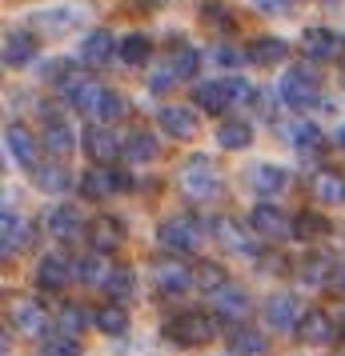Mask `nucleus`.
Masks as SVG:
<instances>
[{
  "mask_svg": "<svg viewBox=\"0 0 345 356\" xmlns=\"http://www.w3.org/2000/svg\"><path fill=\"white\" fill-rule=\"evenodd\" d=\"M249 228H253L261 241H269V244H281V241L293 236V220H289L273 200H257V204H253V212H249Z\"/></svg>",
  "mask_w": 345,
  "mask_h": 356,
  "instance_id": "obj_8",
  "label": "nucleus"
},
{
  "mask_svg": "<svg viewBox=\"0 0 345 356\" xmlns=\"http://www.w3.org/2000/svg\"><path fill=\"white\" fill-rule=\"evenodd\" d=\"M129 172H116V168H100V164H93L84 177H77V188H81L84 200H109V196L116 193H129Z\"/></svg>",
  "mask_w": 345,
  "mask_h": 356,
  "instance_id": "obj_7",
  "label": "nucleus"
},
{
  "mask_svg": "<svg viewBox=\"0 0 345 356\" xmlns=\"http://www.w3.org/2000/svg\"><path fill=\"white\" fill-rule=\"evenodd\" d=\"M213 60H217V65H225V68H237V65H245V60H249V52L233 49V44H221V49L213 52Z\"/></svg>",
  "mask_w": 345,
  "mask_h": 356,
  "instance_id": "obj_46",
  "label": "nucleus"
},
{
  "mask_svg": "<svg viewBox=\"0 0 345 356\" xmlns=\"http://www.w3.org/2000/svg\"><path fill=\"white\" fill-rule=\"evenodd\" d=\"M213 312L221 316V321H237V324H241V321H245V312H249V292L229 280V284L213 296Z\"/></svg>",
  "mask_w": 345,
  "mask_h": 356,
  "instance_id": "obj_25",
  "label": "nucleus"
},
{
  "mask_svg": "<svg viewBox=\"0 0 345 356\" xmlns=\"http://www.w3.org/2000/svg\"><path fill=\"white\" fill-rule=\"evenodd\" d=\"M93 321H97V328L105 332V337H125L132 328L129 321V308H121L116 300H109V305H100L97 312H93Z\"/></svg>",
  "mask_w": 345,
  "mask_h": 356,
  "instance_id": "obj_33",
  "label": "nucleus"
},
{
  "mask_svg": "<svg viewBox=\"0 0 345 356\" xmlns=\"http://www.w3.org/2000/svg\"><path fill=\"white\" fill-rule=\"evenodd\" d=\"M277 97H281L285 108L309 113L313 104L321 100V76H317V68L313 65H289L285 76H281V84H277Z\"/></svg>",
  "mask_w": 345,
  "mask_h": 356,
  "instance_id": "obj_2",
  "label": "nucleus"
},
{
  "mask_svg": "<svg viewBox=\"0 0 345 356\" xmlns=\"http://www.w3.org/2000/svg\"><path fill=\"white\" fill-rule=\"evenodd\" d=\"M342 340H345V321H342Z\"/></svg>",
  "mask_w": 345,
  "mask_h": 356,
  "instance_id": "obj_52",
  "label": "nucleus"
},
{
  "mask_svg": "<svg viewBox=\"0 0 345 356\" xmlns=\"http://www.w3.org/2000/svg\"><path fill=\"white\" fill-rule=\"evenodd\" d=\"M100 92H105V84H97V76H89V72H72V76L61 84L65 104H68V108H77V113H84V116H93Z\"/></svg>",
  "mask_w": 345,
  "mask_h": 356,
  "instance_id": "obj_13",
  "label": "nucleus"
},
{
  "mask_svg": "<svg viewBox=\"0 0 345 356\" xmlns=\"http://www.w3.org/2000/svg\"><path fill=\"white\" fill-rule=\"evenodd\" d=\"M84 241L93 244V252H116L121 244H125V225L116 220V216H93L89 220V236Z\"/></svg>",
  "mask_w": 345,
  "mask_h": 356,
  "instance_id": "obj_17",
  "label": "nucleus"
},
{
  "mask_svg": "<svg viewBox=\"0 0 345 356\" xmlns=\"http://www.w3.org/2000/svg\"><path fill=\"white\" fill-rule=\"evenodd\" d=\"M193 273H197V289H201V292H209V296H217V292L229 284V273H225L217 260H201Z\"/></svg>",
  "mask_w": 345,
  "mask_h": 356,
  "instance_id": "obj_40",
  "label": "nucleus"
},
{
  "mask_svg": "<svg viewBox=\"0 0 345 356\" xmlns=\"http://www.w3.org/2000/svg\"><path fill=\"white\" fill-rule=\"evenodd\" d=\"M265 321L269 328H297L301 321V308H297V296L293 292H273V296H265Z\"/></svg>",
  "mask_w": 345,
  "mask_h": 356,
  "instance_id": "obj_21",
  "label": "nucleus"
},
{
  "mask_svg": "<svg viewBox=\"0 0 345 356\" xmlns=\"http://www.w3.org/2000/svg\"><path fill=\"white\" fill-rule=\"evenodd\" d=\"M253 84L241 81V76H225V81H205L193 84V104H197L205 116H225L237 104V100H253Z\"/></svg>",
  "mask_w": 345,
  "mask_h": 356,
  "instance_id": "obj_1",
  "label": "nucleus"
},
{
  "mask_svg": "<svg viewBox=\"0 0 345 356\" xmlns=\"http://www.w3.org/2000/svg\"><path fill=\"white\" fill-rule=\"evenodd\" d=\"M157 136L148 129H137V132H129L125 136V156H129L132 164H148V161H157Z\"/></svg>",
  "mask_w": 345,
  "mask_h": 356,
  "instance_id": "obj_34",
  "label": "nucleus"
},
{
  "mask_svg": "<svg viewBox=\"0 0 345 356\" xmlns=\"http://www.w3.org/2000/svg\"><path fill=\"white\" fill-rule=\"evenodd\" d=\"M245 52H249V65L269 68V65H281V60L289 56V44H285L281 36H257Z\"/></svg>",
  "mask_w": 345,
  "mask_h": 356,
  "instance_id": "obj_28",
  "label": "nucleus"
},
{
  "mask_svg": "<svg viewBox=\"0 0 345 356\" xmlns=\"http://www.w3.org/2000/svg\"><path fill=\"white\" fill-rule=\"evenodd\" d=\"M45 228H49L52 241H61V244H72V241H81V236H89V225H84V216L72 204H56L49 212Z\"/></svg>",
  "mask_w": 345,
  "mask_h": 356,
  "instance_id": "obj_15",
  "label": "nucleus"
},
{
  "mask_svg": "<svg viewBox=\"0 0 345 356\" xmlns=\"http://www.w3.org/2000/svg\"><path fill=\"white\" fill-rule=\"evenodd\" d=\"M253 4H257L261 13H289L297 0H253Z\"/></svg>",
  "mask_w": 345,
  "mask_h": 356,
  "instance_id": "obj_48",
  "label": "nucleus"
},
{
  "mask_svg": "<svg viewBox=\"0 0 345 356\" xmlns=\"http://www.w3.org/2000/svg\"><path fill=\"white\" fill-rule=\"evenodd\" d=\"M81 152L93 164H100V168H113L116 156H125V140H121L109 124H89V129L81 132Z\"/></svg>",
  "mask_w": 345,
  "mask_h": 356,
  "instance_id": "obj_6",
  "label": "nucleus"
},
{
  "mask_svg": "<svg viewBox=\"0 0 345 356\" xmlns=\"http://www.w3.org/2000/svg\"><path fill=\"white\" fill-rule=\"evenodd\" d=\"M89 324H97V321H93V312H89L84 305H77V300H68V305L56 308V328H61V337L81 340V332L89 328Z\"/></svg>",
  "mask_w": 345,
  "mask_h": 356,
  "instance_id": "obj_31",
  "label": "nucleus"
},
{
  "mask_svg": "<svg viewBox=\"0 0 345 356\" xmlns=\"http://www.w3.org/2000/svg\"><path fill=\"white\" fill-rule=\"evenodd\" d=\"M293 332H297L301 344H309V348H325V344H333V340L342 337V324H333V316H329L325 308H305Z\"/></svg>",
  "mask_w": 345,
  "mask_h": 356,
  "instance_id": "obj_9",
  "label": "nucleus"
},
{
  "mask_svg": "<svg viewBox=\"0 0 345 356\" xmlns=\"http://www.w3.org/2000/svg\"><path fill=\"white\" fill-rule=\"evenodd\" d=\"M249 145H253V124H249L245 116H229V120L217 124V148L241 152V148H249Z\"/></svg>",
  "mask_w": 345,
  "mask_h": 356,
  "instance_id": "obj_26",
  "label": "nucleus"
},
{
  "mask_svg": "<svg viewBox=\"0 0 345 356\" xmlns=\"http://www.w3.org/2000/svg\"><path fill=\"white\" fill-rule=\"evenodd\" d=\"M317 4H337V0H317Z\"/></svg>",
  "mask_w": 345,
  "mask_h": 356,
  "instance_id": "obj_50",
  "label": "nucleus"
},
{
  "mask_svg": "<svg viewBox=\"0 0 345 356\" xmlns=\"http://www.w3.org/2000/svg\"><path fill=\"white\" fill-rule=\"evenodd\" d=\"M153 284H157V292H164V296H181V292L197 289V273L185 264V260H157L153 264Z\"/></svg>",
  "mask_w": 345,
  "mask_h": 356,
  "instance_id": "obj_10",
  "label": "nucleus"
},
{
  "mask_svg": "<svg viewBox=\"0 0 345 356\" xmlns=\"http://www.w3.org/2000/svg\"><path fill=\"white\" fill-rule=\"evenodd\" d=\"M342 49H345V40L333 33V29H305V33H301V52H305L309 60H333Z\"/></svg>",
  "mask_w": 345,
  "mask_h": 356,
  "instance_id": "obj_19",
  "label": "nucleus"
},
{
  "mask_svg": "<svg viewBox=\"0 0 345 356\" xmlns=\"http://www.w3.org/2000/svg\"><path fill=\"white\" fill-rule=\"evenodd\" d=\"M81 65L84 68H109L113 60H121V40H116L109 29H93V33L81 40Z\"/></svg>",
  "mask_w": 345,
  "mask_h": 356,
  "instance_id": "obj_12",
  "label": "nucleus"
},
{
  "mask_svg": "<svg viewBox=\"0 0 345 356\" xmlns=\"http://www.w3.org/2000/svg\"><path fill=\"white\" fill-rule=\"evenodd\" d=\"M177 188H181L185 200L205 204V200H213L221 193V172H217V164L209 156H189L181 168V177H177Z\"/></svg>",
  "mask_w": 345,
  "mask_h": 356,
  "instance_id": "obj_4",
  "label": "nucleus"
},
{
  "mask_svg": "<svg viewBox=\"0 0 345 356\" xmlns=\"http://www.w3.org/2000/svg\"><path fill=\"white\" fill-rule=\"evenodd\" d=\"M77 276V264H68L65 257H40L36 260V289L40 292H61Z\"/></svg>",
  "mask_w": 345,
  "mask_h": 356,
  "instance_id": "obj_18",
  "label": "nucleus"
},
{
  "mask_svg": "<svg viewBox=\"0 0 345 356\" xmlns=\"http://www.w3.org/2000/svg\"><path fill=\"white\" fill-rule=\"evenodd\" d=\"M173 81H177V76H173V68L164 65V68L153 72V84H148V88H153V92H164V88H173Z\"/></svg>",
  "mask_w": 345,
  "mask_h": 356,
  "instance_id": "obj_47",
  "label": "nucleus"
},
{
  "mask_svg": "<svg viewBox=\"0 0 345 356\" xmlns=\"http://www.w3.org/2000/svg\"><path fill=\"white\" fill-rule=\"evenodd\" d=\"M148 56H153V40L145 33H129L121 40V65L141 68V65H148Z\"/></svg>",
  "mask_w": 345,
  "mask_h": 356,
  "instance_id": "obj_36",
  "label": "nucleus"
},
{
  "mask_svg": "<svg viewBox=\"0 0 345 356\" xmlns=\"http://www.w3.org/2000/svg\"><path fill=\"white\" fill-rule=\"evenodd\" d=\"M129 113V104H125V97L116 92V88H105L97 100V108H93V116H97V124H113V120H121V116Z\"/></svg>",
  "mask_w": 345,
  "mask_h": 356,
  "instance_id": "obj_39",
  "label": "nucleus"
},
{
  "mask_svg": "<svg viewBox=\"0 0 345 356\" xmlns=\"http://www.w3.org/2000/svg\"><path fill=\"white\" fill-rule=\"evenodd\" d=\"M33 29L36 33H45V36H61L72 29V13L68 8H49V13H36L33 17Z\"/></svg>",
  "mask_w": 345,
  "mask_h": 356,
  "instance_id": "obj_41",
  "label": "nucleus"
},
{
  "mask_svg": "<svg viewBox=\"0 0 345 356\" xmlns=\"http://www.w3.org/2000/svg\"><path fill=\"white\" fill-rule=\"evenodd\" d=\"M40 145H45V152H49L52 161H61V156H68V152L77 148V132L68 129L65 120H49V124H45V136H40Z\"/></svg>",
  "mask_w": 345,
  "mask_h": 356,
  "instance_id": "obj_29",
  "label": "nucleus"
},
{
  "mask_svg": "<svg viewBox=\"0 0 345 356\" xmlns=\"http://www.w3.org/2000/svg\"><path fill=\"white\" fill-rule=\"evenodd\" d=\"M164 337L173 340V344H181V348H197V344H209L217 337V324L209 312L185 308V312H177L173 321L164 324Z\"/></svg>",
  "mask_w": 345,
  "mask_h": 356,
  "instance_id": "obj_5",
  "label": "nucleus"
},
{
  "mask_svg": "<svg viewBox=\"0 0 345 356\" xmlns=\"http://www.w3.org/2000/svg\"><path fill=\"white\" fill-rule=\"evenodd\" d=\"M40 356H81V340L77 337H52L40 344Z\"/></svg>",
  "mask_w": 345,
  "mask_h": 356,
  "instance_id": "obj_45",
  "label": "nucleus"
},
{
  "mask_svg": "<svg viewBox=\"0 0 345 356\" xmlns=\"http://www.w3.org/2000/svg\"><path fill=\"white\" fill-rule=\"evenodd\" d=\"M337 140H342V148H345V129H342V136H337Z\"/></svg>",
  "mask_w": 345,
  "mask_h": 356,
  "instance_id": "obj_49",
  "label": "nucleus"
},
{
  "mask_svg": "<svg viewBox=\"0 0 345 356\" xmlns=\"http://www.w3.org/2000/svg\"><path fill=\"white\" fill-rule=\"evenodd\" d=\"M293 148H297V156H321L325 152V132L317 129L313 120H301L293 132Z\"/></svg>",
  "mask_w": 345,
  "mask_h": 356,
  "instance_id": "obj_35",
  "label": "nucleus"
},
{
  "mask_svg": "<svg viewBox=\"0 0 345 356\" xmlns=\"http://www.w3.org/2000/svg\"><path fill=\"white\" fill-rule=\"evenodd\" d=\"M342 289H345V273H342Z\"/></svg>",
  "mask_w": 345,
  "mask_h": 356,
  "instance_id": "obj_53",
  "label": "nucleus"
},
{
  "mask_svg": "<svg viewBox=\"0 0 345 356\" xmlns=\"http://www.w3.org/2000/svg\"><path fill=\"white\" fill-rule=\"evenodd\" d=\"M72 180H77V177H72L61 161H45V164H36V168H33V184L40 188V193L61 196V193L72 188Z\"/></svg>",
  "mask_w": 345,
  "mask_h": 356,
  "instance_id": "obj_24",
  "label": "nucleus"
},
{
  "mask_svg": "<svg viewBox=\"0 0 345 356\" xmlns=\"http://www.w3.org/2000/svg\"><path fill=\"white\" fill-rule=\"evenodd\" d=\"M0 244H4V257H13L17 248H24V232H20V216L13 209H4L0 216Z\"/></svg>",
  "mask_w": 345,
  "mask_h": 356,
  "instance_id": "obj_42",
  "label": "nucleus"
},
{
  "mask_svg": "<svg viewBox=\"0 0 345 356\" xmlns=\"http://www.w3.org/2000/svg\"><path fill=\"white\" fill-rule=\"evenodd\" d=\"M8 316H13V324H17V332L40 340V344L49 340V312L36 305V300H29V296H13V300H8Z\"/></svg>",
  "mask_w": 345,
  "mask_h": 356,
  "instance_id": "obj_11",
  "label": "nucleus"
},
{
  "mask_svg": "<svg viewBox=\"0 0 345 356\" xmlns=\"http://www.w3.org/2000/svg\"><path fill=\"white\" fill-rule=\"evenodd\" d=\"M132 289H137V280H132V268H125V264H121V268H113V273H109V280H105V292L113 296L116 305H121Z\"/></svg>",
  "mask_w": 345,
  "mask_h": 356,
  "instance_id": "obj_43",
  "label": "nucleus"
},
{
  "mask_svg": "<svg viewBox=\"0 0 345 356\" xmlns=\"http://www.w3.org/2000/svg\"><path fill=\"white\" fill-rule=\"evenodd\" d=\"M329 276H333V260L321 257V252H309V257H301V264H297V280L305 289H325Z\"/></svg>",
  "mask_w": 345,
  "mask_h": 356,
  "instance_id": "obj_30",
  "label": "nucleus"
},
{
  "mask_svg": "<svg viewBox=\"0 0 345 356\" xmlns=\"http://www.w3.org/2000/svg\"><path fill=\"white\" fill-rule=\"evenodd\" d=\"M285 184H289V172L281 164H253L249 168V188L261 200H273L277 193H285Z\"/></svg>",
  "mask_w": 345,
  "mask_h": 356,
  "instance_id": "obj_20",
  "label": "nucleus"
},
{
  "mask_svg": "<svg viewBox=\"0 0 345 356\" xmlns=\"http://www.w3.org/2000/svg\"><path fill=\"white\" fill-rule=\"evenodd\" d=\"M36 56V36L29 29H13L4 36V68H24Z\"/></svg>",
  "mask_w": 345,
  "mask_h": 356,
  "instance_id": "obj_23",
  "label": "nucleus"
},
{
  "mask_svg": "<svg viewBox=\"0 0 345 356\" xmlns=\"http://www.w3.org/2000/svg\"><path fill=\"white\" fill-rule=\"evenodd\" d=\"M229 348H233V356H265L269 340H265L257 328H249V324H233L229 328Z\"/></svg>",
  "mask_w": 345,
  "mask_h": 356,
  "instance_id": "obj_32",
  "label": "nucleus"
},
{
  "mask_svg": "<svg viewBox=\"0 0 345 356\" xmlns=\"http://www.w3.org/2000/svg\"><path fill=\"white\" fill-rule=\"evenodd\" d=\"M209 236H213L225 252H241V257H257V244L253 236L245 232V225H237L233 216H213V225H209Z\"/></svg>",
  "mask_w": 345,
  "mask_h": 356,
  "instance_id": "obj_14",
  "label": "nucleus"
},
{
  "mask_svg": "<svg viewBox=\"0 0 345 356\" xmlns=\"http://www.w3.org/2000/svg\"><path fill=\"white\" fill-rule=\"evenodd\" d=\"M313 196L321 204H345V172L342 168H317L313 172Z\"/></svg>",
  "mask_w": 345,
  "mask_h": 356,
  "instance_id": "obj_27",
  "label": "nucleus"
},
{
  "mask_svg": "<svg viewBox=\"0 0 345 356\" xmlns=\"http://www.w3.org/2000/svg\"><path fill=\"white\" fill-rule=\"evenodd\" d=\"M205 232L209 228L197 216H164L157 225V244L164 252H173V257H185V252H197L205 244Z\"/></svg>",
  "mask_w": 345,
  "mask_h": 356,
  "instance_id": "obj_3",
  "label": "nucleus"
},
{
  "mask_svg": "<svg viewBox=\"0 0 345 356\" xmlns=\"http://www.w3.org/2000/svg\"><path fill=\"white\" fill-rule=\"evenodd\" d=\"M157 124H161L164 136H173V140H193L201 129L197 113L189 108V104H164L161 113H157Z\"/></svg>",
  "mask_w": 345,
  "mask_h": 356,
  "instance_id": "obj_16",
  "label": "nucleus"
},
{
  "mask_svg": "<svg viewBox=\"0 0 345 356\" xmlns=\"http://www.w3.org/2000/svg\"><path fill=\"white\" fill-rule=\"evenodd\" d=\"M329 232V220L325 216H313V212H301L293 220V236H301V241H309V236H325Z\"/></svg>",
  "mask_w": 345,
  "mask_h": 356,
  "instance_id": "obj_44",
  "label": "nucleus"
},
{
  "mask_svg": "<svg viewBox=\"0 0 345 356\" xmlns=\"http://www.w3.org/2000/svg\"><path fill=\"white\" fill-rule=\"evenodd\" d=\"M169 68H173V76H177V81H197V72H201V52L189 49V44H181V49L169 56Z\"/></svg>",
  "mask_w": 345,
  "mask_h": 356,
  "instance_id": "obj_38",
  "label": "nucleus"
},
{
  "mask_svg": "<svg viewBox=\"0 0 345 356\" xmlns=\"http://www.w3.org/2000/svg\"><path fill=\"white\" fill-rule=\"evenodd\" d=\"M109 273H113V264L100 257V252H93V257H81V260H77V280H81V284H100V289H105Z\"/></svg>",
  "mask_w": 345,
  "mask_h": 356,
  "instance_id": "obj_37",
  "label": "nucleus"
},
{
  "mask_svg": "<svg viewBox=\"0 0 345 356\" xmlns=\"http://www.w3.org/2000/svg\"><path fill=\"white\" fill-rule=\"evenodd\" d=\"M342 84H345V65H342Z\"/></svg>",
  "mask_w": 345,
  "mask_h": 356,
  "instance_id": "obj_51",
  "label": "nucleus"
},
{
  "mask_svg": "<svg viewBox=\"0 0 345 356\" xmlns=\"http://www.w3.org/2000/svg\"><path fill=\"white\" fill-rule=\"evenodd\" d=\"M4 148H8V156L17 164L36 168V148H40V140H36L24 124H8V129H4Z\"/></svg>",
  "mask_w": 345,
  "mask_h": 356,
  "instance_id": "obj_22",
  "label": "nucleus"
}]
</instances>
